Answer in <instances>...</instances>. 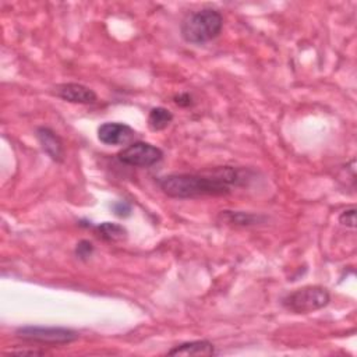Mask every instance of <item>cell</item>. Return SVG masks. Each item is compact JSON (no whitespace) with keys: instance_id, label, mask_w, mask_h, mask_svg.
<instances>
[{"instance_id":"cell-4","label":"cell","mask_w":357,"mask_h":357,"mask_svg":"<svg viewBox=\"0 0 357 357\" xmlns=\"http://www.w3.org/2000/svg\"><path fill=\"white\" fill-rule=\"evenodd\" d=\"M15 335L22 340L43 344H66L78 339V333L73 329L60 326H21Z\"/></svg>"},{"instance_id":"cell-15","label":"cell","mask_w":357,"mask_h":357,"mask_svg":"<svg viewBox=\"0 0 357 357\" xmlns=\"http://www.w3.org/2000/svg\"><path fill=\"white\" fill-rule=\"evenodd\" d=\"M113 211H114V213H116L117 216L126 218V216L130 215L131 206H130V204H127L126 201H120V202H117V204L113 205Z\"/></svg>"},{"instance_id":"cell-3","label":"cell","mask_w":357,"mask_h":357,"mask_svg":"<svg viewBox=\"0 0 357 357\" xmlns=\"http://www.w3.org/2000/svg\"><path fill=\"white\" fill-rule=\"evenodd\" d=\"M331 301L329 291L318 284H310L286 294L282 305L294 314H308L326 307Z\"/></svg>"},{"instance_id":"cell-9","label":"cell","mask_w":357,"mask_h":357,"mask_svg":"<svg viewBox=\"0 0 357 357\" xmlns=\"http://www.w3.org/2000/svg\"><path fill=\"white\" fill-rule=\"evenodd\" d=\"M169 356H212L215 346L209 340H192L174 346L167 351Z\"/></svg>"},{"instance_id":"cell-2","label":"cell","mask_w":357,"mask_h":357,"mask_svg":"<svg viewBox=\"0 0 357 357\" xmlns=\"http://www.w3.org/2000/svg\"><path fill=\"white\" fill-rule=\"evenodd\" d=\"M223 28V17L215 8H202L185 15L180 25L185 42L202 45L215 39Z\"/></svg>"},{"instance_id":"cell-12","label":"cell","mask_w":357,"mask_h":357,"mask_svg":"<svg viewBox=\"0 0 357 357\" xmlns=\"http://www.w3.org/2000/svg\"><path fill=\"white\" fill-rule=\"evenodd\" d=\"M96 231L99 233V236L107 241H119L126 238L127 236V230L117 223H112V222H103L100 225L96 226Z\"/></svg>"},{"instance_id":"cell-11","label":"cell","mask_w":357,"mask_h":357,"mask_svg":"<svg viewBox=\"0 0 357 357\" xmlns=\"http://www.w3.org/2000/svg\"><path fill=\"white\" fill-rule=\"evenodd\" d=\"M173 121V113L166 107H152L148 114V127L152 131H162Z\"/></svg>"},{"instance_id":"cell-1","label":"cell","mask_w":357,"mask_h":357,"mask_svg":"<svg viewBox=\"0 0 357 357\" xmlns=\"http://www.w3.org/2000/svg\"><path fill=\"white\" fill-rule=\"evenodd\" d=\"M240 173L234 167H220L215 173L205 174H167L158 180L160 190L170 198H198L230 194L231 185L240 183Z\"/></svg>"},{"instance_id":"cell-10","label":"cell","mask_w":357,"mask_h":357,"mask_svg":"<svg viewBox=\"0 0 357 357\" xmlns=\"http://www.w3.org/2000/svg\"><path fill=\"white\" fill-rule=\"evenodd\" d=\"M219 218L227 223V225H234V226H252L257 225L261 219H264L259 215L248 213V212H234V211H222Z\"/></svg>"},{"instance_id":"cell-14","label":"cell","mask_w":357,"mask_h":357,"mask_svg":"<svg viewBox=\"0 0 357 357\" xmlns=\"http://www.w3.org/2000/svg\"><path fill=\"white\" fill-rule=\"evenodd\" d=\"M93 252V247L92 244L88 241V240H82L77 244V248H75V254L81 258V259H86L88 257H91Z\"/></svg>"},{"instance_id":"cell-5","label":"cell","mask_w":357,"mask_h":357,"mask_svg":"<svg viewBox=\"0 0 357 357\" xmlns=\"http://www.w3.org/2000/svg\"><path fill=\"white\" fill-rule=\"evenodd\" d=\"M163 158V151L149 142L137 141L130 144L128 146L123 148L117 153V159L127 165L134 167H149L160 162Z\"/></svg>"},{"instance_id":"cell-16","label":"cell","mask_w":357,"mask_h":357,"mask_svg":"<svg viewBox=\"0 0 357 357\" xmlns=\"http://www.w3.org/2000/svg\"><path fill=\"white\" fill-rule=\"evenodd\" d=\"M174 102H176V105H178L181 107H188L192 105V98L190 93L183 92V93H178L174 96Z\"/></svg>"},{"instance_id":"cell-8","label":"cell","mask_w":357,"mask_h":357,"mask_svg":"<svg viewBox=\"0 0 357 357\" xmlns=\"http://www.w3.org/2000/svg\"><path fill=\"white\" fill-rule=\"evenodd\" d=\"M36 138L42 149L56 162L64 160V146L61 138L47 127L36 128Z\"/></svg>"},{"instance_id":"cell-7","label":"cell","mask_w":357,"mask_h":357,"mask_svg":"<svg viewBox=\"0 0 357 357\" xmlns=\"http://www.w3.org/2000/svg\"><path fill=\"white\" fill-rule=\"evenodd\" d=\"M56 95L66 102L79 105H92L98 100V95L93 89L77 82H67L59 85L56 88Z\"/></svg>"},{"instance_id":"cell-6","label":"cell","mask_w":357,"mask_h":357,"mask_svg":"<svg viewBox=\"0 0 357 357\" xmlns=\"http://www.w3.org/2000/svg\"><path fill=\"white\" fill-rule=\"evenodd\" d=\"M135 137V131L124 123L107 121L99 126L98 139L105 145H121L130 142Z\"/></svg>"},{"instance_id":"cell-13","label":"cell","mask_w":357,"mask_h":357,"mask_svg":"<svg viewBox=\"0 0 357 357\" xmlns=\"http://www.w3.org/2000/svg\"><path fill=\"white\" fill-rule=\"evenodd\" d=\"M339 223L346 226V227H350V229H354L356 227V208H349V209H344L340 215H339Z\"/></svg>"}]
</instances>
